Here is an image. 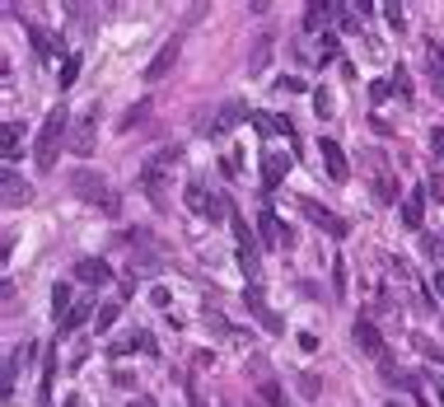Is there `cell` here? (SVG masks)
<instances>
[{"label": "cell", "instance_id": "cell-1", "mask_svg": "<svg viewBox=\"0 0 444 407\" xmlns=\"http://www.w3.org/2000/svg\"><path fill=\"white\" fill-rule=\"evenodd\" d=\"M70 136V113H66V103H56L52 113H47L43 131H38V146H33V164L38 169H56V155H61V141Z\"/></svg>", "mask_w": 444, "mask_h": 407}, {"label": "cell", "instance_id": "cell-2", "mask_svg": "<svg viewBox=\"0 0 444 407\" xmlns=\"http://www.w3.org/2000/svg\"><path fill=\"white\" fill-rule=\"evenodd\" d=\"M173 159H178V150H155V155L145 159V169H141V192L150 197L155 206H164V197H168V169H173Z\"/></svg>", "mask_w": 444, "mask_h": 407}, {"label": "cell", "instance_id": "cell-3", "mask_svg": "<svg viewBox=\"0 0 444 407\" xmlns=\"http://www.w3.org/2000/svg\"><path fill=\"white\" fill-rule=\"evenodd\" d=\"M70 192H80L85 202H94V206H103V211H112V215H117V197H112V188L99 178V173L75 169V173H70Z\"/></svg>", "mask_w": 444, "mask_h": 407}, {"label": "cell", "instance_id": "cell-4", "mask_svg": "<svg viewBox=\"0 0 444 407\" xmlns=\"http://www.w3.org/2000/svg\"><path fill=\"white\" fill-rule=\"evenodd\" d=\"M94 131H99V103H94V108H85V113L75 117V126H70V150H75L80 159L94 150Z\"/></svg>", "mask_w": 444, "mask_h": 407}, {"label": "cell", "instance_id": "cell-5", "mask_svg": "<svg viewBox=\"0 0 444 407\" xmlns=\"http://www.w3.org/2000/svg\"><path fill=\"white\" fill-rule=\"evenodd\" d=\"M304 215H309V220H313V225H318V229H327V234H332V239H346V234H351V225H346V220H342V215H337V211H327V206H323V202H313V197H304Z\"/></svg>", "mask_w": 444, "mask_h": 407}, {"label": "cell", "instance_id": "cell-6", "mask_svg": "<svg viewBox=\"0 0 444 407\" xmlns=\"http://www.w3.org/2000/svg\"><path fill=\"white\" fill-rule=\"evenodd\" d=\"M257 239H262L266 249H290V229L281 225V215L271 211V206L257 215Z\"/></svg>", "mask_w": 444, "mask_h": 407}, {"label": "cell", "instance_id": "cell-7", "mask_svg": "<svg viewBox=\"0 0 444 407\" xmlns=\"http://www.w3.org/2000/svg\"><path fill=\"white\" fill-rule=\"evenodd\" d=\"M244 117H253V113H248V103H244V99H229V103L220 108V113H215L211 122H206V136H224V131H234V126L244 122Z\"/></svg>", "mask_w": 444, "mask_h": 407}, {"label": "cell", "instance_id": "cell-8", "mask_svg": "<svg viewBox=\"0 0 444 407\" xmlns=\"http://www.w3.org/2000/svg\"><path fill=\"white\" fill-rule=\"evenodd\" d=\"M351 337H355V347L365 351L369 361H384V332L369 323V318H355V328H351Z\"/></svg>", "mask_w": 444, "mask_h": 407}, {"label": "cell", "instance_id": "cell-9", "mask_svg": "<svg viewBox=\"0 0 444 407\" xmlns=\"http://www.w3.org/2000/svg\"><path fill=\"white\" fill-rule=\"evenodd\" d=\"M0 192H5V206H10V211H14V206H28V202H33V188H28L14 169L0 173Z\"/></svg>", "mask_w": 444, "mask_h": 407}, {"label": "cell", "instance_id": "cell-10", "mask_svg": "<svg viewBox=\"0 0 444 407\" xmlns=\"http://www.w3.org/2000/svg\"><path fill=\"white\" fill-rule=\"evenodd\" d=\"M173 61H178V38H168V43L155 52V61L145 66V85H159V80H164L168 70H173Z\"/></svg>", "mask_w": 444, "mask_h": 407}, {"label": "cell", "instance_id": "cell-11", "mask_svg": "<svg viewBox=\"0 0 444 407\" xmlns=\"http://www.w3.org/2000/svg\"><path fill=\"white\" fill-rule=\"evenodd\" d=\"M244 300H248V314H253V318L262 323L266 332H281V318L271 314V309H266V300H262V286H248V295H244Z\"/></svg>", "mask_w": 444, "mask_h": 407}, {"label": "cell", "instance_id": "cell-12", "mask_svg": "<svg viewBox=\"0 0 444 407\" xmlns=\"http://www.w3.org/2000/svg\"><path fill=\"white\" fill-rule=\"evenodd\" d=\"M426 225V188L402 197V229H421Z\"/></svg>", "mask_w": 444, "mask_h": 407}, {"label": "cell", "instance_id": "cell-13", "mask_svg": "<svg viewBox=\"0 0 444 407\" xmlns=\"http://www.w3.org/2000/svg\"><path fill=\"white\" fill-rule=\"evenodd\" d=\"M19 146H23V122H5L0 126V155H5V169H14Z\"/></svg>", "mask_w": 444, "mask_h": 407}, {"label": "cell", "instance_id": "cell-14", "mask_svg": "<svg viewBox=\"0 0 444 407\" xmlns=\"http://www.w3.org/2000/svg\"><path fill=\"white\" fill-rule=\"evenodd\" d=\"M323 164H327V173H332L337 183H346V178H351V169H346V150L337 146L332 136H323Z\"/></svg>", "mask_w": 444, "mask_h": 407}, {"label": "cell", "instance_id": "cell-15", "mask_svg": "<svg viewBox=\"0 0 444 407\" xmlns=\"http://www.w3.org/2000/svg\"><path fill=\"white\" fill-rule=\"evenodd\" d=\"M286 169H290V159L286 155H262V192H276L281 188V178H286Z\"/></svg>", "mask_w": 444, "mask_h": 407}, {"label": "cell", "instance_id": "cell-16", "mask_svg": "<svg viewBox=\"0 0 444 407\" xmlns=\"http://www.w3.org/2000/svg\"><path fill=\"white\" fill-rule=\"evenodd\" d=\"M94 314H99V309L89 305V300H85V305H70L66 314H61V323H56V337H70V332H75V328H85V323H89Z\"/></svg>", "mask_w": 444, "mask_h": 407}, {"label": "cell", "instance_id": "cell-17", "mask_svg": "<svg viewBox=\"0 0 444 407\" xmlns=\"http://www.w3.org/2000/svg\"><path fill=\"white\" fill-rule=\"evenodd\" d=\"M75 276H80L85 286H103V281H112V267H108L103 258H80V262H75Z\"/></svg>", "mask_w": 444, "mask_h": 407}, {"label": "cell", "instance_id": "cell-18", "mask_svg": "<svg viewBox=\"0 0 444 407\" xmlns=\"http://www.w3.org/2000/svg\"><path fill=\"white\" fill-rule=\"evenodd\" d=\"M374 202H384V206L398 202V183L384 173V164H374Z\"/></svg>", "mask_w": 444, "mask_h": 407}, {"label": "cell", "instance_id": "cell-19", "mask_svg": "<svg viewBox=\"0 0 444 407\" xmlns=\"http://www.w3.org/2000/svg\"><path fill=\"white\" fill-rule=\"evenodd\" d=\"M28 38H33V47H38V57H61V43H56L47 28H38V23H28Z\"/></svg>", "mask_w": 444, "mask_h": 407}, {"label": "cell", "instance_id": "cell-20", "mask_svg": "<svg viewBox=\"0 0 444 407\" xmlns=\"http://www.w3.org/2000/svg\"><path fill=\"white\" fill-rule=\"evenodd\" d=\"M52 384H56V356L47 351V361H43V389H38V407H52Z\"/></svg>", "mask_w": 444, "mask_h": 407}, {"label": "cell", "instance_id": "cell-21", "mask_svg": "<svg viewBox=\"0 0 444 407\" xmlns=\"http://www.w3.org/2000/svg\"><path fill=\"white\" fill-rule=\"evenodd\" d=\"M332 10H337L332 0H313L309 10H304V28H318V23H327V19H332Z\"/></svg>", "mask_w": 444, "mask_h": 407}, {"label": "cell", "instance_id": "cell-22", "mask_svg": "<svg viewBox=\"0 0 444 407\" xmlns=\"http://www.w3.org/2000/svg\"><path fill=\"white\" fill-rule=\"evenodd\" d=\"M239 267H244V281L257 286V276H262V267H257V249H239Z\"/></svg>", "mask_w": 444, "mask_h": 407}, {"label": "cell", "instance_id": "cell-23", "mask_svg": "<svg viewBox=\"0 0 444 407\" xmlns=\"http://www.w3.org/2000/svg\"><path fill=\"white\" fill-rule=\"evenodd\" d=\"M145 117H150V99H141L136 108H126V113H122V131H131V126H141Z\"/></svg>", "mask_w": 444, "mask_h": 407}, {"label": "cell", "instance_id": "cell-24", "mask_svg": "<svg viewBox=\"0 0 444 407\" xmlns=\"http://www.w3.org/2000/svg\"><path fill=\"white\" fill-rule=\"evenodd\" d=\"M188 206H192L197 215H206V206H211V202H206V188H201V178L188 183Z\"/></svg>", "mask_w": 444, "mask_h": 407}, {"label": "cell", "instance_id": "cell-25", "mask_svg": "<svg viewBox=\"0 0 444 407\" xmlns=\"http://www.w3.org/2000/svg\"><path fill=\"white\" fill-rule=\"evenodd\" d=\"M229 229H234V239H239V249H253V234H248V220L239 211H229Z\"/></svg>", "mask_w": 444, "mask_h": 407}, {"label": "cell", "instance_id": "cell-26", "mask_svg": "<svg viewBox=\"0 0 444 407\" xmlns=\"http://www.w3.org/2000/svg\"><path fill=\"white\" fill-rule=\"evenodd\" d=\"M122 318V305H99V314H94V323H99V332H108L112 323Z\"/></svg>", "mask_w": 444, "mask_h": 407}, {"label": "cell", "instance_id": "cell-27", "mask_svg": "<svg viewBox=\"0 0 444 407\" xmlns=\"http://www.w3.org/2000/svg\"><path fill=\"white\" fill-rule=\"evenodd\" d=\"M52 309H56V323H61V309H70V286L66 281L52 286Z\"/></svg>", "mask_w": 444, "mask_h": 407}, {"label": "cell", "instance_id": "cell-28", "mask_svg": "<svg viewBox=\"0 0 444 407\" xmlns=\"http://www.w3.org/2000/svg\"><path fill=\"white\" fill-rule=\"evenodd\" d=\"M327 61H337V33L318 38V66H327Z\"/></svg>", "mask_w": 444, "mask_h": 407}, {"label": "cell", "instance_id": "cell-29", "mask_svg": "<svg viewBox=\"0 0 444 407\" xmlns=\"http://www.w3.org/2000/svg\"><path fill=\"white\" fill-rule=\"evenodd\" d=\"M393 379H398V384L407 389L411 398H426V394H421V374H411V370H398V374H393Z\"/></svg>", "mask_w": 444, "mask_h": 407}, {"label": "cell", "instance_id": "cell-30", "mask_svg": "<svg viewBox=\"0 0 444 407\" xmlns=\"http://www.w3.org/2000/svg\"><path fill=\"white\" fill-rule=\"evenodd\" d=\"M75 80H80V57H66L61 61V89H70Z\"/></svg>", "mask_w": 444, "mask_h": 407}, {"label": "cell", "instance_id": "cell-31", "mask_svg": "<svg viewBox=\"0 0 444 407\" xmlns=\"http://www.w3.org/2000/svg\"><path fill=\"white\" fill-rule=\"evenodd\" d=\"M332 291H337V295H346V258H342V253L332 258Z\"/></svg>", "mask_w": 444, "mask_h": 407}, {"label": "cell", "instance_id": "cell-32", "mask_svg": "<svg viewBox=\"0 0 444 407\" xmlns=\"http://www.w3.org/2000/svg\"><path fill=\"white\" fill-rule=\"evenodd\" d=\"M262 403H266V407H286V394H281V384H271V379H266V384H262Z\"/></svg>", "mask_w": 444, "mask_h": 407}, {"label": "cell", "instance_id": "cell-33", "mask_svg": "<svg viewBox=\"0 0 444 407\" xmlns=\"http://www.w3.org/2000/svg\"><path fill=\"white\" fill-rule=\"evenodd\" d=\"M318 389H323L318 374H300V394H304V398H318Z\"/></svg>", "mask_w": 444, "mask_h": 407}, {"label": "cell", "instance_id": "cell-34", "mask_svg": "<svg viewBox=\"0 0 444 407\" xmlns=\"http://www.w3.org/2000/svg\"><path fill=\"white\" fill-rule=\"evenodd\" d=\"M416 347H421V356L426 361H435V365H444V351L435 347V342H426V337H416Z\"/></svg>", "mask_w": 444, "mask_h": 407}, {"label": "cell", "instance_id": "cell-35", "mask_svg": "<svg viewBox=\"0 0 444 407\" xmlns=\"http://www.w3.org/2000/svg\"><path fill=\"white\" fill-rule=\"evenodd\" d=\"M276 89H286V94H304L309 85H304L300 75H281V85H276Z\"/></svg>", "mask_w": 444, "mask_h": 407}, {"label": "cell", "instance_id": "cell-36", "mask_svg": "<svg viewBox=\"0 0 444 407\" xmlns=\"http://www.w3.org/2000/svg\"><path fill=\"white\" fill-rule=\"evenodd\" d=\"M384 14H389L393 28H402V23H407V19H402V5H398V0H389V5H384Z\"/></svg>", "mask_w": 444, "mask_h": 407}, {"label": "cell", "instance_id": "cell-37", "mask_svg": "<svg viewBox=\"0 0 444 407\" xmlns=\"http://www.w3.org/2000/svg\"><path fill=\"white\" fill-rule=\"evenodd\" d=\"M313 108H318V117H323V113H332V94L318 89V94H313Z\"/></svg>", "mask_w": 444, "mask_h": 407}, {"label": "cell", "instance_id": "cell-38", "mask_svg": "<svg viewBox=\"0 0 444 407\" xmlns=\"http://www.w3.org/2000/svg\"><path fill=\"white\" fill-rule=\"evenodd\" d=\"M266 52H271V38H262V43H257V57H253V70H262V66H266Z\"/></svg>", "mask_w": 444, "mask_h": 407}, {"label": "cell", "instance_id": "cell-39", "mask_svg": "<svg viewBox=\"0 0 444 407\" xmlns=\"http://www.w3.org/2000/svg\"><path fill=\"white\" fill-rule=\"evenodd\" d=\"M369 99H374V103L389 99V80H374V85H369Z\"/></svg>", "mask_w": 444, "mask_h": 407}, {"label": "cell", "instance_id": "cell-40", "mask_svg": "<svg viewBox=\"0 0 444 407\" xmlns=\"http://www.w3.org/2000/svg\"><path fill=\"white\" fill-rule=\"evenodd\" d=\"M112 384H117V389H136V374L131 370H117V374H112Z\"/></svg>", "mask_w": 444, "mask_h": 407}, {"label": "cell", "instance_id": "cell-41", "mask_svg": "<svg viewBox=\"0 0 444 407\" xmlns=\"http://www.w3.org/2000/svg\"><path fill=\"white\" fill-rule=\"evenodd\" d=\"M431 146H435V155L444 159V122H440V126H435V131H431Z\"/></svg>", "mask_w": 444, "mask_h": 407}, {"label": "cell", "instance_id": "cell-42", "mask_svg": "<svg viewBox=\"0 0 444 407\" xmlns=\"http://www.w3.org/2000/svg\"><path fill=\"white\" fill-rule=\"evenodd\" d=\"M224 173H229V178H239V155H224V164H220Z\"/></svg>", "mask_w": 444, "mask_h": 407}, {"label": "cell", "instance_id": "cell-43", "mask_svg": "<svg viewBox=\"0 0 444 407\" xmlns=\"http://www.w3.org/2000/svg\"><path fill=\"white\" fill-rule=\"evenodd\" d=\"M426 253H431V258H444V239H426Z\"/></svg>", "mask_w": 444, "mask_h": 407}, {"label": "cell", "instance_id": "cell-44", "mask_svg": "<svg viewBox=\"0 0 444 407\" xmlns=\"http://www.w3.org/2000/svg\"><path fill=\"white\" fill-rule=\"evenodd\" d=\"M431 295H444V271H435V276H431Z\"/></svg>", "mask_w": 444, "mask_h": 407}, {"label": "cell", "instance_id": "cell-45", "mask_svg": "<svg viewBox=\"0 0 444 407\" xmlns=\"http://www.w3.org/2000/svg\"><path fill=\"white\" fill-rule=\"evenodd\" d=\"M131 407H159V403H155V398H150V394H141V398H136Z\"/></svg>", "mask_w": 444, "mask_h": 407}, {"label": "cell", "instance_id": "cell-46", "mask_svg": "<svg viewBox=\"0 0 444 407\" xmlns=\"http://www.w3.org/2000/svg\"><path fill=\"white\" fill-rule=\"evenodd\" d=\"M435 403H440V407H444V384H440V389H435Z\"/></svg>", "mask_w": 444, "mask_h": 407}, {"label": "cell", "instance_id": "cell-47", "mask_svg": "<svg viewBox=\"0 0 444 407\" xmlns=\"http://www.w3.org/2000/svg\"><path fill=\"white\" fill-rule=\"evenodd\" d=\"M389 407H398V403H389Z\"/></svg>", "mask_w": 444, "mask_h": 407}]
</instances>
